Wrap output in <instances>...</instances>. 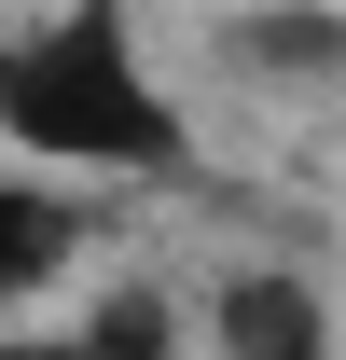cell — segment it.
<instances>
[{
	"label": "cell",
	"mask_w": 346,
	"mask_h": 360,
	"mask_svg": "<svg viewBox=\"0 0 346 360\" xmlns=\"http://www.w3.org/2000/svg\"><path fill=\"white\" fill-rule=\"evenodd\" d=\"M70 347L84 360H194V305H180L167 277H111V291L70 319Z\"/></svg>",
	"instance_id": "5b68a950"
},
{
	"label": "cell",
	"mask_w": 346,
	"mask_h": 360,
	"mask_svg": "<svg viewBox=\"0 0 346 360\" xmlns=\"http://www.w3.org/2000/svg\"><path fill=\"white\" fill-rule=\"evenodd\" d=\"M208 56L263 97H346V0H222Z\"/></svg>",
	"instance_id": "3957f363"
},
{
	"label": "cell",
	"mask_w": 346,
	"mask_h": 360,
	"mask_svg": "<svg viewBox=\"0 0 346 360\" xmlns=\"http://www.w3.org/2000/svg\"><path fill=\"white\" fill-rule=\"evenodd\" d=\"M84 194H70V180H28V167H0V319H28L56 291V277L84 264Z\"/></svg>",
	"instance_id": "277c9868"
},
{
	"label": "cell",
	"mask_w": 346,
	"mask_h": 360,
	"mask_svg": "<svg viewBox=\"0 0 346 360\" xmlns=\"http://www.w3.org/2000/svg\"><path fill=\"white\" fill-rule=\"evenodd\" d=\"M0 167L28 180H208V125L180 111L139 0H42L0 28Z\"/></svg>",
	"instance_id": "6da1fadb"
},
{
	"label": "cell",
	"mask_w": 346,
	"mask_h": 360,
	"mask_svg": "<svg viewBox=\"0 0 346 360\" xmlns=\"http://www.w3.org/2000/svg\"><path fill=\"white\" fill-rule=\"evenodd\" d=\"M0 360H84V347H70V319L28 305V319H0Z\"/></svg>",
	"instance_id": "8992f818"
},
{
	"label": "cell",
	"mask_w": 346,
	"mask_h": 360,
	"mask_svg": "<svg viewBox=\"0 0 346 360\" xmlns=\"http://www.w3.org/2000/svg\"><path fill=\"white\" fill-rule=\"evenodd\" d=\"M346 333H333V291L305 264H236L194 305V360H333Z\"/></svg>",
	"instance_id": "7a4b0ae2"
}]
</instances>
